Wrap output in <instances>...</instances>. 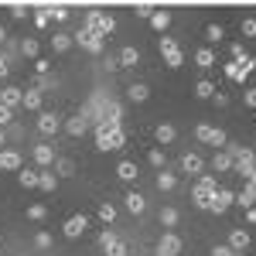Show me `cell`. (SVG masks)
Here are the masks:
<instances>
[{
  "label": "cell",
  "instance_id": "cell-1",
  "mask_svg": "<svg viewBox=\"0 0 256 256\" xmlns=\"http://www.w3.org/2000/svg\"><path fill=\"white\" fill-rule=\"evenodd\" d=\"M123 144H126L123 126H106V123H99V126H96V150L113 154V150H123Z\"/></svg>",
  "mask_w": 256,
  "mask_h": 256
},
{
  "label": "cell",
  "instance_id": "cell-2",
  "mask_svg": "<svg viewBox=\"0 0 256 256\" xmlns=\"http://www.w3.org/2000/svg\"><path fill=\"white\" fill-rule=\"evenodd\" d=\"M86 28L102 34V38H110L116 31V18L113 14H102V10H86Z\"/></svg>",
  "mask_w": 256,
  "mask_h": 256
},
{
  "label": "cell",
  "instance_id": "cell-3",
  "mask_svg": "<svg viewBox=\"0 0 256 256\" xmlns=\"http://www.w3.org/2000/svg\"><path fill=\"white\" fill-rule=\"evenodd\" d=\"M160 55H164V62H168V68H181L184 65V52H181V44H178L174 38H160Z\"/></svg>",
  "mask_w": 256,
  "mask_h": 256
},
{
  "label": "cell",
  "instance_id": "cell-4",
  "mask_svg": "<svg viewBox=\"0 0 256 256\" xmlns=\"http://www.w3.org/2000/svg\"><path fill=\"white\" fill-rule=\"evenodd\" d=\"M195 137L202 140V144H212V147H226V144H229L226 130H218V126H212V123H198Z\"/></svg>",
  "mask_w": 256,
  "mask_h": 256
},
{
  "label": "cell",
  "instance_id": "cell-5",
  "mask_svg": "<svg viewBox=\"0 0 256 256\" xmlns=\"http://www.w3.org/2000/svg\"><path fill=\"white\" fill-rule=\"evenodd\" d=\"M72 38H76V44H82L89 55H102V48H106V38L96 34V31H89V28H82L79 34H72Z\"/></svg>",
  "mask_w": 256,
  "mask_h": 256
},
{
  "label": "cell",
  "instance_id": "cell-6",
  "mask_svg": "<svg viewBox=\"0 0 256 256\" xmlns=\"http://www.w3.org/2000/svg\"><path fill=\"white\" fill-rule=\"evenodd\" d=\"M86 229H89V218L82 216V212H79V216H68V218H65V226H62L65 239H79Z\"/></svg>",
  "mask_w": 256,
  "mask_h": 256
},
{
  "label": "cell",
  "instance_id": "cell-7",
  "mask_svg": "<svg viewBox=\"0 0 256 256\" xmlns=\"http://www.w3.org/2000/svg\"><path fill=\"white\" fill-rule=\"evenodd\" d=\"M229 205H236V195L229 192V188H216V195H212V202H208V212H226Z\"/></svg>",
  "mask_w": 256,
  "mask_h": 256
},
{
  "label": "cell",
  "instance_id": "cell-8",
  "mask_svg": "<svg viewBox=\"0 0 256 256\" xmlns=\"http://www.w3.org/2000/svg\"><path fill=\"white\" fill-rule=\"evenodd\" d=\"M181 236H174V232H164L160 236V242H158V256H178L181 253Z\"/></svg>",
  "mask_w": 256,
  "mask_h": 256
},
{
  "label": "cell",
  "instance_id": "cell-9",
  "mask_svg": "<svg viewBox=\"0 0 256 256\" xmlns=\"http://www.w3.org/2000/svg\"><path fill=\"white\" fill-rule=\"evenodd\" d=\"M62 130V116H55V113H41L38 116V134L41 137H55Z\"/></svg>",
  "mask_w": 256,
  "mask_h": 256
},
{
  "label": "cell",
  "instance_id": "cell-10",
  "mask_svg": "<svg viewBox=\"0 0 256 256\" xmlns=\"http://www.w3.org/2000/svg\"><path fill=\"white\" fill-rule=\"evenodd\" d=\"M0 102H4L7 110H18L20 102H24V89H18V86H4V89H0Z\"/></svg>",
  "mask_w": 256,
  "mask_h": 256
},
{
  "label": "cell",
  "instance_id": "cell-11",
  "mask_svg": "<svg viewBox=\"0 0 256 256\" xmlns=\"http://www.w3.org/2000/svg\"><path fill=\"white\" fill-rule=\"evenodd\" d=\"M62 130H65V134H68V137H82V134H86V130H89V120L82 116H72V120H65V123H62Z\"/></svg>",
  "mask_w": 256,
  "mask_h": 256
},
{
  "label": "cell",
  "instance_id": "cell-12",
  "mask_svg": "<svg viewBox=\"0 0 256 256\" xmlns=\"http://www.w3.org/2000/svg\"><path fill=\"white\" fill-rule=\"evenodd\" d=\"M226 246H229L232 253H242V250H250V232H246V229H232Z\"/></svg>",
  "mask_w": 256,
  "mask_h": 256
},
{
  "label": "cell",
  "instance_id": "cell-13",
  "mask_svg": "<svg viewBox=\"0 0 256 256\" xmlns=\"http://www.w3.org/2000/svg\"><path fill=\"white\" fill-rule=\"evenodd\" d=\"M102 123H106V126H123V106L110 99V102H106V116H102Z\"/></svg>",
  "mask_w": 256,
  "mask_h": 256
},
{
  "label": "cell",
  "instance_id": "cell-14",
  "mask_svg": "<svg viewBox=\"0 0 256 256\" xmlns=\"http://www.w3.org/2000/svg\"><path fill=\"white\" fill-rule=\"evenodd\" d=\"M0 171H20V154L18 150H0Z\"/></svg>",
  "mask_w": 256,
  "mask_h": 256
},
{
  "label": "cell",
  "instance_id": "cell-15",
  "mask_svg": "<svg viewBox=\"0 0 256 256\" xmlns=\"http://www.w3.org/2000/svg\"><path fill=\"white\" fill-rule=\"evenodd\" d=\"M202 168H205V160L198 158V154H184L181 158V171L184 174H202Z\"/></svg>",
  "mask_w": 256,
  "mask_h": 256
},
{
  "label": "cell",
  "instance_id": "cell-16",
  "mask_svg": "<svg viewBox=\"0 0 256 256\" xmlns=\"http://www.w3.org/2000/svg\"><path fill=\"white\" fill-rule=\"evenodd\" d=\"M41 102H44V96H41L38 89H28V92H24V102H20V106H24V110H31V113H41Z\"/></svg>",
  "mask_w": 256,
  "mask_h": 256
},
{
  "label": "cell",
  "instance_id": "cell-17",
  "mask_svg": "<svg viewBox=\"0 0 256 256\" xmlns=\"http://www.w3.org/2000/svg\"><path fill=\"white\" fill-rule=\"evenodd\" d=\"M34 160H38L41 168H48V164L55 160V147H52V144H38V147H34Z\"/></svg>",
  "mask_w": 256,
  "mask_h": 256
},
{
  "label": "cell",
  "instance_id": "cell-18",
  "mask_svg": "<svg viewBox=\"0 0 256 256\" xmlns=\"http://www.w3.org/2000/svg\"><path fill=\"white\" fill-rule=\"evenodd\" d=\"M126 99H130V102H147V99H150V89H147L144 82H134V86L126 89Z\"/></svg>",
  "mask_w": 256,
  "mask_h": 256
},
{
  "label": "cell",
  "instance_id": "cell-19",
  "mask_svg": "<svg viewBox=\"0 0 256 256\" xmlns=\"http://www.w3.org/2000/svg\"><path fill=\"white\" fill-rule=\"evenodd\" d=\"M253 202H256V184H253V181H246V188L236 195V205H242V208H253Z\"/></svg>",
  "mask_w": 256,
  "mask_h": 256
},
{
  "label": "cell",
  "instance_id": "cell-20",
  "mask_svg": "<svg viewBox=\"0 0 256 256\" xmlns=\"http://www.w3.org/2000/svg\"><path fill=\"white\" fill-rule=\"evenodd\" d=\"M195 65L198 68H216V52H212V48H198L195 52Z\"/></svg>",
  "mask_w": 256,
  "mask_h": 256
},
{
  "label": "cell",
  "instance_id": "cell-21",
  "mask_svg": "<svg viewBox=\"0 0 256 256\" xmlns=\"http://www.w3.org/2000/svg\"><path fill=\"white\" fill-rule=\"evenodd\" d=\"M116 174L123 178V181H137L140 171H137V164H134V160H120V164H116Z\"/></svg>",
  "mask_w": 256,
  "mask_h": 256
},
{
  "label": "cell",
  "instance_id": "cell-22",
  "mask_svg": "<svg viewBox=\"0 0 256 256\" xmlns=\"http://www.w3.org/2000/svg\"><path fill=\"white\" fill-rule=\"evenodd\" d=\"M144 208H147V198L140 195V192H130V195H126V212H134V216H140Z\"/></svg>",
  "mask_w": 256,
  "mask_h": 256
},
{
  "label": "cell",
  "instance_id": "cell-23",
  "mask_svg": "<svg viewBox=\"0 0 256 256\" xmlns=\"http://www.w3.org/2000/svg\"><path fill=\"white\" fill-rule=\"evenodd\" d=\"M72 44H76V38H72L68 31H55V38H52V48H55V52H68Z\"/></svg>",
  "mask_w": 256,
  "mask_h": 256
},
{
  "label": "cell",
  "instance_id": "cell-24",
  "mask_svg": "<svg viewBox=\"0 0 256 256\" xmlns=\"http://www.w3.org/2000/svg\"><path fill=\"white\" fill-rule=\"evenodd\" d=\"M137 62H140L137 48H123V52H120V68H130V65H137Z\"/></svg>",
  "mask_w": 256,
  "mask_h": 256
},
{
  "label": "cell",
  "instance_id": "cell-25",
  "mask_svg": "<svg viewBox=\"0 0 256 256\" xmlns=\"http://www.w3.org/2000/svg\"><path fill=\"white\" fill-rule=\"evenodd\" d=\"M195 96L198 99H212V96H216V86H212L208 79H198L195 82Z\"/></svg>",
  "mask_w": 256,
  "mask_h": 256
},
{
  "label": "cell",
  "instance_id": "cell-26",
  "mask_svg": "<svg viewBox=\"0 0 256 256\" xmlns=\"http://www.w3.org/2000/svg\"><path fill=\"white\" fill-rule=\"evenodd\" d=\"M212 195H216V192H205V188H192V198H195V205L198 208H208V202H212Z\"/></svg>",
  "mask_w": 256,
  "mask_h": 256
},
{
  "label": "cell",
  "instance_id": "cell-27",
  "mask_svg": "<svg viewBox=\"0 0 256 256\" xmlns=\"http://www.w3.org/2000/svg\"><path fill=\"white\" fill-rule=\"evenodd\" d=\"M150 24H154V28H158L160 34H164V31H168V24H171V14H168V10H154V18H150Z\"/></svg>",
  "mask_w": 256,
  "mask_h": 256
},
{
  "label": "cell",
  "instance_id": "cell-28",
  "mask_svg": "<svg viewBox=\"0 0 256 256\" xmlns=\"http://www.w3.org/2000/svg\"><path fill=\"white\" fill-rule=\"evenodd\" d=\"M226 76H229L232 82H246V72H242L239 62H226Z\"/></svg>",
  "mask_w": 256,
  "mask_h": 256
},
{
  "label": "cell",
  "instance_id": "cell-29",
  "mask_svg": "<svg viewBox=\"0 0 256 256\" xmlns=\"http://www.w3.org/2000/svg\"><path fill=\"white\" fill-rule=\"evenodd\" d=\"M154 134H158V140H160V144H171V140L178 137V134H174V126H171V123H158V130H154Z\"/></svg>",
  "mask_w": 256,
  "mask_h": 256
},
{
  "label": "cell",
  "instance_id": "cell-30",
  "mask_svg": "<svg viewBox=\"0 0 256 256\" xmlns=\"http://www.w3.org/2000/svg\"><path fill=\"white\" fill-rule=\"evenodd\" d=\"M18 181H20V188H38V171H24V168H20Z\"/></svg>",
  "mask_w": 256,
  "mask_h": 256
},
{
  "label": "cell",
  "instance_id": "cell-31",
  "mask_svg": "<svg viewBox=\"0 0 256 256\" xmlns=\"http://www.w3.org/2000/svg\"><path fill=\"white\" fill-rule=\"evenodd\" d=\"M38 188L41 192H55V188H58V178L55 174H38Z\"/></svg>",
  "mask_w": 256,
  "mask_h": 256
},
{
  "label": "cell",
  "instance_id": "cell-32",
  "mask_svg": "<svg viewBox=\"0 0 256 256\" xmlns=\"http://www.w3.org/2000/svg\"><path fill=\"white\" fill-rule=\"evenodd\" d=\"M174 184H178L174 174H168V171H160V174H158V188H160V192H171Z\"/></svg>",
  "mask_w": 256,
  "mask_h": 256
},
{
  "label": "cell",
  "instance_id": "cell-33",
  "mask_svg": "<svg viewBox=\"0 0 256 256\" xmlns=\"http://www.w3.org/2000/svg\"><path fill=\"white\" fill-rule=\"evenodd\" d=\"M102 250H106V256H126V242H123V239H113V242L102 246Z\"/></svg>",
  "mask_w": 256,
  "mask_h": 256
},
{
  "label": "cell",
  "instance_id": "cell-34",
  "mask_svg": "<svg viewBox=\"0 0 256 256\" xmlns=\"http://www.w3.org/2000/svg\"><path fill=\"white\" fill-rule=\"evenodd\" d=\"M195 184H198V188H205V192H216V188H218V178L216 174H202Z\"/></svg>",
  "mask_w": 256,
  "mask_h": 256
},
{
  "label": "cell",
  "instance_id": "cell-35",
  "mask_svg": "<svg viewBox=\"0 0 256 256\" xmlns=\"http://www.w3.org/2000/svg\"><path fill=\"white\" fill-rule=\"evenodd\" d=\"M205 38L212 41V44H216V41H222V38H226V31H222V24H208V28H205Z\"/></svg>",
  "mask_w": 256,
  "mask_h": 256
},
{
  "label": "cell",
  "instance_id": "cell-36",
  "mask_svg": "<svg viewBox=\"0 0 256 256\" xmlns=\"http://www.w3.org/2000/svg\"><path fill=\"white\" fill-rule=\"evenodd\" d=\"M99 218H102V222H106V226H110V222H113V218H116V208H113V205H110V202H102V205H99Z\"/></svg>",
  "mask_w": 256,
  "mask_h": 256
},
{
  "label": "cell",
  "instance_id": "cell-37",
  "mask_svg": "<svg viewBox=\"0 0 256 256\" xmlns=\"http://www.w3.org/2000/svg\"><path fill=\"white\" fill-rule=\"evenodd\" d=\"M154 10H158L154 4H137V7H134V14H137V18H144V20L154 18Z\"/></svg>",
  "mask_w": 256,
  "mask_h": 256
},
{
  "label": "cell",
  "instance_id": "cell-38",
  "mask_svg": "<svg viewBox=\"0 0 256 256\" xmlns=\"http://www.w3.org/2000/svg\"><path fill=\"white\" fill-rule=\"evenodd\" d=\"M212 168H216V171H229V168H232V158H229V154H216Z\"/></svg>",
  "mask_w": 256,
  "mask_h": 256
},
{
  "label": "cell",
  "instance_id": "cell-39",
  "mask_svg": "<svg viewBox=\"0 0 256 256\" xmlns=\"http://www.w3.org/2000/svg\"><path fill=\"white\" fill-rule=\"evenodd\" d=\"M20 52H24L28 58H38V41H34V38H24V44H20Z\"/></svg>",
  "mask_w": 256,
  "mask_h": 256
},
{
  "label": "cell",
  "instance_id": "cell-40",
  "mask_svg": "<svg viewBox=\"0 0 256 256\" xmlns=\"http://www.w3.org/2000/svg\"><path fill=\"white\" fill-rule=\"evenodd\" d=\"M7 10H10V18H14V20H24V18H28V4H10Z\"/></svg>",
  "mask_w": 256,
  "mask_h": 256
},
{
  "label": "cell",
  "instance_id": "cell-41",
  "mask_svg": "<svg viewBox=\"0 0 256 256\" xmlns=\"http://www.w3.org/2000/svg\"><path fill=\"white\" fill-rule=\"evenodd\" d=\"M48 10V18H55V20H65L68 18V7H62V4H55V7H44Z\"/></svg>",
  "mask_w": 256,
  "mask_h": 256
},
{
  "label": "cell",
  "instance_id": "cell-42",
  "mask_svg": "<svg viewBox=\"0 0 256 256\" xmlns=\"http://www.w3.org/2000/svg\"><path fill=\"white\" fill-rule=\"evenodd\" d=\"M55 171H58V174H72V171H76V164H72L68 158H58V160H55Z\"/></svg>",
  "mask_w": 256,
  "mask_h": 256
},
{
  "label": "cell",
  "instance_id": "cell-43",
  "mask_svg": "<svg viewBox=\"0 0 256 256\" xmlns=\"http://www.w3.org/2000/svg\"><path fill=\"white\" fill-rule=\"evenodd\" d=\"M160 222L164 226H178V208H160Z\"/></svg>",
  "mask_w": 256,
  "mask_h": 256
},
{
  "label": "cell",
  "instance_id": "cell-44",
  "mask_svg": "<svg viewBox=\"0 0 256 256\" xmlns=\"http://www.w3.org/2000/svg\"><path fill=\"white\" fill-rule=\"evenodd\" d=\"M44 216H48V208H44V205H31V208H28V218H34V222H41Z\"/></svg>",
  "mask_w": 256,
  "mask_h": 256
},
{
  "label": "cell",
  "instance_id": "cell-45",
  "mask_svg": "<svg viewBox=\"0 0 256 256\" xmlns=\"http://www.w3.org/2000/svg\"><path fill=\"white\" fill-rule=\"evenodd\" d=\"M242 34H246V38H256V18L242 20Z\"/></svg>",
  "mask_w": 256,
  "mask_h": 256
},
{
  "label": "cell",
  "instance_id": "cell-46",
  "mask_svg": "<svg viewBox=\"0 0 256 256\" xmlns=\"http://www.w3.org/2000/svg\"><path fill=\"white\" fill-rule=\"evenodd\" d=\"M147 160H150L154 168H164V150H158V147H154V150L147 154Z\"/></svg>",
  "mask_w": 256,
  "mask_h": 256
},
{
  "label": "cell",
  "instance_id": "cell-47",
  "mask_svg": "<svg viewBox=\"0 0 256 256\" xmlns=\"http://www.w3.org/2000/svg\"><path fill=\"white\" fill-rule=\"evenodd\" d=\"M113 239H120L116 232H113V229H102V232H99V246H110Z\"/></svg>",
  "mask_w": 256,
  "mask_h": 256
},
{
  "label": "cell",
  "instance_id": "cell-48",
  "mask_svg": "<svg viewBox=\"0 0 256 256\" xmlns=\"http://www.w3.org/2000/svg\"><path fill=\"white\" fill-rule=\"evenodd\" d=\"M34 246H38V250H48V246H52V236H48V232H38V236H34Z\"/></svg>",
  "mask_w": 256,
  "mask_h": 256
},
{
  "label": "cell",
  "instance_id": "cell-49",
  "mask_svg": "<svg viewBox=\"0 0 256 256\" xmlns=\"http://www.w3.org/2000/svg\"><path fill=\"white\" fill-rule=\"evenodd\" d=\"M48 10H38V14H34V24H38V28H48Z\"/></svg>",
  "mask_w": 256,
  "mask_h": 256
},
{
  "label": "cell",
  "instance_id": "cell-50",
  "mask_svg": "<svg viewBox=\"0 0 256 256\" xmlns=\"http://www.w3.org/2000/svg\"><path fill=\"white\" fill-rule=\"evenodd\" d=\"M242 99H246V106H250V110H256V89H246Z\"/></svg>",
  "mask_w": 256,
  "mask_h": 256
},
{
  "label": "cell",
  "instance_id": "cell-51",
  "mask_svg": "<svg viewBox=\"0 0 256 256\" xmlns=\"http://www.w3.org/2000/svg\"><path fill=\"white\" fill-rule=\"evenodd\" d=\"M14 116V110H7V106H4V102H0V126H4V123H7V120Z\"/></svg>",
  "mask_w": 256,
  "mask_h": 256
},
{
  "label": "cell",
  "instance_id": "cell-52",
  "mask_svg": "<svg viewBox=\"0 0 256 256\" xmlns=\"http://www.w3.org/2000/svg\"><path fill=\"white\" fill-rule=\"evenodd\" d=\"M34 68H38V72H48V68H52V62H48V58H34Z\"/></svg>",
  "mask_w": 256,
  "mask_h": 256
},
{
  "label": "cell",
  "instance_id": "cell-53",
  "mask_svg": "<svg viewBox=\"0 0 256 256\" xmlns=\"http://www.w3.org/2000/svg\"><path fill=\"white\" fill-rule=\"evenodd\" d=\"M7 72H10V62H7V55H0V79H4Z\"/></svg>",
  "mask_w": 256,
  "mask_h": 256
},
{
  "label": "cell",
  "instance_id": "cell-54",
  "mask_svg": "<svg viewBox=\"0 0 256 256\" xmlns=\"http://www.w3.org/2000/svg\"><path fill=\"white\" fill-rule=\"evenodd\" d=\"M212 256H236V253H232L229 246H216V250H212Z\"/></svg>",
  "mask_w": 256,
  "mask_h": 256
},
{
  "label": "cell",
  "instance_id": "cell-55",
  "mask_svg": "<svg viewBox=\"0 0 256 256\" xmlns=\"http://www.w3.org/2000/svg\"><path fill=\"white\" fill-rule=\"evenodd\" d=\"M212 99H216L218 106H226V102H229V96H226V92H218V89H216V96H212Z\"/></svg>",
  "mask_w": 256,
  "mask_h": 256
},
{
  "label": "cell",
  "instance_id": "cell-56",
  "mask_svg": "<svg viewBox=\"0 0 256 256\" xmlns=\"http://www.w3.org/2000/svg\"><path fill=\"white\" fill-rule=\"evenodd\" d=\"M246 218H250V222L256 226V208H246Z\"/></svg>",
  "mask_w": 256,
  "mask_h": 256
},
{
  "label": "cell",
  "instance_id": "cell-57",
  "mask_svg": "<svg viewBox=\"0 0 256 256\" xmlns=\"http://www.w3.org/2000/svg\"><path fill=\"white\" fill-rule=\"evenodd\" d=\"M4 41H7V28L0 24V44H4Z\"/></svg>",
  "mask_w": 256,
  "mask_h": 256
},
{
  "label": "cell",
  "instance_id": "cell-58",
  "mask_svg": "<svg viewBox=\"0 0 256 256\" xmlns=\"http://www.w3.org/2000/svg\"><path fill=\"white\" fill-rule=\"evenodd\" d=\"M0 147H4V126H0Z\"/></svg>",
  "mask_w": 256,
  "mask_h": 256
}]
</instances>
